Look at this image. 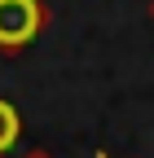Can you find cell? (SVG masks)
<instances>
[{
	"mask_svg": "<svg viewBox=\"0 0 154 158\" xmlns=\"http://www.w3.org/2000/svg\"><path fill=\"white\" fill-rule=\"evenodd\" d=\"M49 5L44 0H0V53L18 57L35 35L49 27Z\"/></svg>",
	"mask_w": 154,
	"mask_h": 158,
	"instance_id": "1",
	"label": "cell"
},
{
	"mask_svg": "<svg viewBox=\"0 0 154 158\" xmlns=\"http://www.w3.org/2000/svg\"><path fill=\"white\" fill-rule=\"evenodd\" d=\"M18 136H22V118H18V110L0 97V154H9L18 145Z\"/></svg>",
	"mask_w": 154,
	"mask_h": 158,
	"instance_id": "2",
	"label": "cell"
},
{
	"mask_svg": "<svg viewBox=\"0 0 154 158\" xmlns=\"http://www.w3.org/2000/svg\"><path fill=\"white\" fill-rule=\"evenodd\" d=\"M22 158H53V154H49V149H27Z\"/></svg>",
	"mask_w": 154,
	"mask_h": 158,
	"instance_id": "3",
	"label": "cell"
},
{
	"mask_svg": "<svg viewBox=\"0 0 154 158\" xmlns=\"http://www.w3.org/2000/svg\"><path fill=\"white\" fill-rule=\"evenodd\" d=\"M150 22H154V0H150Z\"/></svg>",
	"mask_w": 154,
	"mask_h": 158,
	"instance_id": "4",
	"label": "cell"
},
{
	"mask_svg": "<svg viewBox=\"0 0 154 158\" xmlns=\"http://www.w3.org/2000/svg\"><path fill=\"white\" fill-rule=\"evenodd\" d=\"M97 158H110V154H106V149H97Z\"/></svg>",
	"mask_w": 154,
	"mask_h": 158,
	"instance_id": "5",
	"label": "cell"
},
{
	"mask_svg": "<svg viewBox=\"0 0 154 158\" xmlns=\"http://www.w3.org/2000/svg\"><path fill=\"white\" fill-rule=\"evenodd\" d=\"M0 158H9V154H0Z\"/></svg>",
	"mask_w": 154,
	"mask_h": 158,
	"instance_id": "6",
	"label": "cell"
}]
</instances>
